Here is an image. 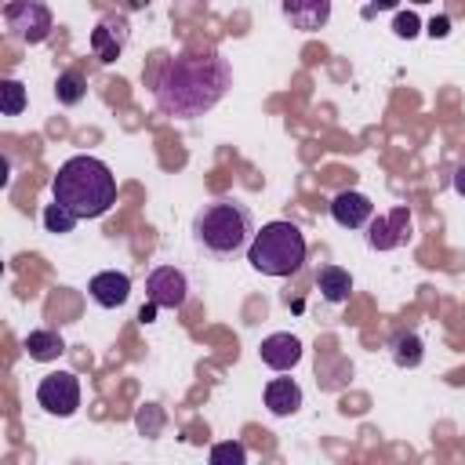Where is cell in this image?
<instances>
[{
  "label": "cell",
  "instance_id": "15",
  "mask_svg": "<svg viewBox=\"0 0 465 465\" xmlns=\"http://www.w3.org/2000/svg\"><path fill=\"white\" fill-rule=\"evenodd\" d=\"M22 349L29 352V360H36V363H51V360H58V356L65 352V341H62L58 331L40 327V331H29V334H25Z\"/></svg>",
  "mask_w": 465,
  "mask_h": 465
},
{
  "label": "cell",
  "instance_id": "10",
  "mask_svg": "<svg viewBox=\"0 0 465 465\" xmlns=\"http://www.w3.org/2000/svg\"><path fill=\"white\" fill-rule=\"evenodd\" d=\"M327 207H331V218H334L341 229H363V225L374 218L371 196H363V193H356V189H341Z\"/></svg>",
  "mask_w": 465,
  "mask_h": 465
},
{
  "label": "cell",
  "instance_id": "9",
  "mask_svg": "<svg viewBox=\"0 0 465 465\" xmlns=\"http://www.w3.org/2000/svg\"><path fill=\"white\" fill-rule=\"evenodd\" d=\"M127 40H131V25H127L124 15H105V18L91 29V51H94V58L105 62V65L120 58V51L127 47Z\"/></svg>",
  "mask_w": 465,
  "mask_h": 465
},
{
  "label": "cell",
  "instance_id": "28",
  "mask_svg": "<svg viewBox=\"0 0 465 465\" xmlns=\"http://www.w3.org/2000/svg\"><path fill=\"white\" fill-rule=\"evenodd\" d=\"M411 4H429V0H411Z\"/></svg>",
  "mask_w": 465,
  "mask_h": 465
},
{
  "label": "cell",
  "instance_id": "4",
  "mask_svg": "<svg viewBox=\"0 0 465 465\" xmlns=\"http://www.w3.org/2000/svg\"><path fill=\"white\" fill-rule=\"evenodd\" d=\"M305 236L294 222H269L254 232L247 247V262L262 276H294L305 262Z\"/></svg>",
  "mask_w": 465,
  "mask_h": 465
},
{
  "label": "cell",
  "instance_id": "26",
  "mask_svg": "<svg viewBox=\"0 0 465 465\" xmlns=\"http://www.w3.org/2000/svg\"><path fill=\"white\" fill-rule=\"evenodd\" d=\"M454 193H458V196H465V163L454 171Z\"/></svg>",
  "mask_w": 465,
  "mask_h": 465
},
{
  "label": "cell",
  "instance_id": "20",
  "mask_svg": "<svg viewBox=\"0 0 465 465\" xmlns=\"http://www.w3.org/2000/svg\"><path fill=\"white\" fill-rule=\"evenodd\" d=\"M392 360L400 367H418L421 363V338L418 334H400L392 341Z\"/></svg>",
  "mask_w": 465,
  "mask_h": 465
},
{
  "label": "cell",
  "instance_id": "14",
  "mask_svg": "<svg viewBox=\"0 0 465 465\" xmlns=\"http://www.w3.org/2000/svg\"><path fill=\"white\" fill-rule=\"evenodd\" d=\"M265 407L276 418H291L302 411V385L294 378H272L265 385Z\"/></svg>",
  "mask_w": 465,
  "mask_h": 465
},
{
  "label": "cell",
  "instance_id": "24",
  "mask_svg": "<svg viewBox=\"0 0 465 465\" xmlns=\"http://www.w3.org/2000/svg\"><path fill=\"white\" fill-rule=\"evenodd\" d=\"M425 33H429L432 40H443V36L450 33V18H447V15H436V18L429 22V29H425Z\"/></svg>",
  "mask_w": 465,
  "mask_h": 465
},
{
  "label": "cell",
  "instance_id": "19",
  "mask_svg": "<svg viewBox=\"0 0 465 465\" xmlns=\"http://www.w3.org/2000/svg\"><path fill=\"white\" fill-rule=\"evenodd\" d=\"M134 425H138V432H142V436L156 440V436L163 432V425H167V414H163V407H160V403H145V407L134 414Z\"/></svg>",
  "mask_w": 465,
  "mask_h": 465
},
{
  "label": "cell",
  "instance_id": "22",
  "mask_svg": "<svg viewBox=\"0 0 465 465\" xmlns=\"http://www.w3.org/2000/svg\"><path fill=\"white\" fill-rule=\"evenodd\" d=\"M247 461V447L240 440H225L211 447V465H243Z\"/></svg>",
  "mask_w": 465,
  "mask_h": 465
},
{
  "label": "cell",
  "instance_id": "7",
  "mask_svg": "<svg viewBox=\"0 0 465 465\" xmlns=\"http://www.w3.org/2000/svg\"><path fill=\"white\" fill-rule=\"evenodd\" d=\"M411 207H392L389 214H378L367 222V247L371 251H396L403 243H411Z\"/></svg>",
  "mask_w": 465,
  "mask_h": 465
},
{
  "label": "cell",
  "instance_id": "2",
  "mask_svg": "<svg viewBox=\"0 0 465 465\" xmlns=\"http://www.w3.org/2000/svg\"><path fill=\"white\" fill-rule=\"evenodd\" d=\"M51 196L76 218H102L116 203V174L98 156H69L51 182Z\"/></svg>",
  "mask_w": 465,
  "mask_h": 465
},
{
  "label": "cell",
  "instance_id": "13",
  "mask_svg": "<svg viewBox=\"0 0 465 465\" xmlns=\"http://www.w3.org/2000/svg\"><path fill=\"white\" fill-rule=\"evenodd\" d=\"M258 356H262V363L272 367V371H291V367H298V360H302V341H298L294 334L280 331V334L262 338Z\"/></svg>",
  "mask_w": 465,
  "mask_h": 465
},
{
  "label": "cell",
  "instance_id": "16",
  "mask_svg": "<svg viewBox=\"0 0 465 465\" xmlns=\"http://www.w3.org/2000/svg\"><path fill=\"white\" fill-rule=\"evenodd\" d=\"M316 287H320L323 302L338 305V302L349 298V291H352V276H349V269H341V265H320V272H316Z\"/></svg>",
  "mask_w": 465,
  "mask_h": 465
},
{
  "label": "cell",
  "instance_id": "27",
  "mask_svg": "<svg viewBox=\"0 0 465 465\" xmlns=\"http://www.w3.org/2000/svg\"><path fill=\"white\" fill-rule=\"evenodd\" d=\"M396 4H400V0H374V7H378V11H392Z\"/></svg>",
  "mask_w": 465,
  "mask_h": 465
},
{
  "label": "cell",
  "instance_id": "23",
  "mask_svg": "<svg viewBox=\"0 0 465 465\" xmlns=\"http://www.w3.org/2000/svg\"><path fill=\"white\" fill-rule=\"evenodd\" d=\"M421 22H418V15L414 11H400L396 15V22H392V29H396V36H403V40H411V36H418L421 29H418Z\"/></svg>",
  "mask_w": 465,
  "mask_h": 465
},
{
  "label": "cell",
  "instance_id": "6",
  "mask_svg": "<svg viewBox=\"0 0 465 465\" xmlns=\"http://www.w3.org/2000/svg\"><path fill=\"white\" fill-rule=\"evenodd\" d=\"M36 403H40L47 414H54V418H73L76 407H80V381H76V374L58 371V374L40 378V385H36Z\"/></svg>",
  "mask_w": 465,
  "mask_h": 465
},
{
  "label": "cell",
  "instance_id": "25",
  "mask_svg": "<svg viewBox=\"0 0 465 465\" xmlns=\"http://www.w3.org/2000/svg\"><path fill=\"white\" fill-rule=\"evenodd\" d=\"M156 309H160V305H156V302H149V298H145V305H142V309H138V320H142V323H153V320H156Z\"/></svg>",
  "mask_w": 465,
  "mask_h": 465
},
{
  "label": "cell",
  "instance_id": "5",
  "mask_svg": "<svg viewBox=\"0 0 465 465\" xmlns=\"http://www.w3.org/2000/svg\"><path fill=\"white\" fill-rule=\"evenodd\" d=\"M4 25H7V36L18 40V44H44L51 36V7L44 0H11L4 7Z\"/></svg>",
  "mask_w": 465,
  "mask_h": 465
},
{
  "label": "cell",
  "instance_id": "17",
  "mask_svg": "<svg viewBox=\"0 0 465 465\" xmlns=\"http://www.w3.org/2000/svg\"><path fill=\"white\" fill-rule=\"evenodd\" d=\"M54 94H58V102L62 105H76L84 94H87V80L80 76V73H58V80H54Z\"/></svg>",
  "mask_w": 465,
  "mask_h": 465
},
{
  "label": "cell",
  "instance_id": "1",
  "mask_svg": "<svg viewBox=\"0 0 465 465\" xmlns=\"http://www.w3.org/2000/svg\"><path fill=\"white\" fill-rule=\"evenodd\" d=\"M232 87V69L218 51H200V54H178L167 58L160 76H156V109L163 116H182L196 120L211 113L225 91Z\"/></svg>",
  "mask_w": 465,
  "mask_h": 465
},
{
  "label": "cell",
  "instance_id": "21",
  "mask_svg": "<svg viewBox=\"0 0 465 465\" xmlns=\"http://www.w3.org/2000/svg\"><path fill=\"white\" fill-rule=\"evenodd\" d=\"M25 109V87L18 80H4L0 84V113L4 116H18Z\"/></svg>",
  "mask_w": 465,
  "mask_h": 465
},
{
  "label": "cell",
  "instance_id": "18",
  "mask_svg": "<svg viewBox=\"0 0 465 465\" xmlns=\"http://www.w3.org/2000/svg\"><path fill=\"white\" fill-rule=\"evenodd\" d=\"M76 222H80V218H76L69 207H62L58 200L44 207V225H47V232H54V236H65V232H73V229H76Z\"/></svg>",
  "mask_w": 465,
  "mask_h": 465
},
{
  "label": "cell",
  "instance_id": "8",
  "mask_svg": "<svg viewBox=\"0 0 465 465\" xmlns=\"http://www.w3.org/2000/svg\"><path fill=\"white\" fill-rule=\"evenodd\" d=\"M145 298L156 302L160 309H182L189 298V280L174 265H160L145 276Z\"/></svg>",
  "mask_w": 465,
  "mask_h": 465
},
{
  "label": "cell",
  "instance_id": "11",
  "mask_svg": "<svg viewBox=\"0 0 465 465\" xmlns=\"http://www.w3.org/2000/svg\"><path fill=\"white\" fill-rule=\"evenodd\" d=\"M280 7L298 33H316L331 22V0H280Z\"/></svg>",
  "mask_w": 465,
  "mask_h": 465
},
{
  "label": "cell",
  "instance_id": "3",
  "mask_svg": "<svg viewBox=\"0 0 465 465\" xmlns=\"http://www.w3.org/2000/svg\"><path fill=\"white\" fill-rule=\"evenodd\" d=\"M193 240L218 258H229L254 240V214L240 200H211L193 218Z\"/></svg>",
  "mask_w": 465,
  "mask_h": 465
},
{
  "label": "cell",
  "instance_id": "12",
  "mask_svg": "<svg viewBox=\"0 0 465 465\" xmlns=\"http://www.w3.org/2000/svg\"><path fill=\"white\" fill-rule=\"evenodd\" d=\"M94 305L102 309H120L127 298H131V276L127 272H116V269H105V272H94L91 283H87Z\"/></svg>",
  "mask_w": 465,
  "mask_h": 465
}]
</instances>
